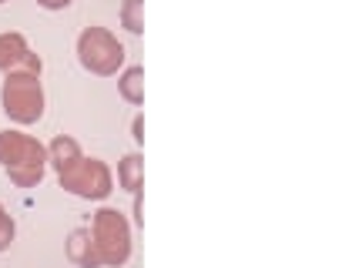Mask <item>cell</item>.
I'll return each mask as SVG.
<instances>
[{"mask_svg": "<svg viewBox=\"0 0 359 268\" xmlns=\"http://www.w3.org/2000/svg\"><path fill=\"white\" fill-rule=\"evenodd\" d=\"M37 3H41L44 10H67L74 0H37Z\"/></svg>", "mask_w": 359, "mask_h": 268, "instance_id": "cell-13", "label": "cell"}, {"mask_svg": "<svg viewBox=\"0 0 359 268\" xmlns=\"http://www.w3.org/2000/svg\"><path fill=\"white\" fill-rule=\"evenodd\" d=\"M131 131H135V141H144V121L141 118H135V125H131Z\"/></svg>", "mask_w": 359, "mask_h": 268, "instance_id": "cell-14", "label": "cell"}, {"mask_svg": "<svg viewBox=\"0 0 359 268\" xmlns=\"http://www.w3.org/2000/svg\"><path fill=\"white\" fill-rule=\"evenodd\" d=\"M81 155H84V151H81V144L74 141L71 134H57L54 141L47 144V164H54V171L71 168V164H74Z\"/></svg>", "mask_w": 359, "mask_h": 268, "instance_id": "cell-8", "label": "cell"}, {"mask_svg": "<svg viewBox=\"0 0 359 268\" xmlns=\"http://www.w3.org/2000/svg\"><path fill=\"white\" fill-rule=\"evenodd\" d=\"M0 3H4V0H0Z\"/></svg>", "mask_w": 359, "mask_h": 268, "instance_id": "cell-15", "label": "cell"}, {"mask_svg": "<svg viewBox=\"0 0 359 268\" xmlns=\"http://www.w3.org/2000/svg\"><path fill=\"white\" fill-rule=\"evenodd\" d=\"M0 108L14 125H37L44 118V84L41 74L7 71L0 87Z\"/></svg>", "mask_w": 359, "mask_h": 268, "instance_id": "cell-2", "label": "cell"}, {"mask_svg": "<svg viewBox=\"0 0 359 268\" xmlns=\"http://www.w3.org/2000/svg\"><path fill=\"white\" fill-rule=\"evenodd\" d=\"M57 181H61L64 191L78 195V198H88V202H104L111 191H114V174L101 158H88L81 155L71 168L57 171Z\"/></svg>", "mask_w": 359, "mask_h": 268, "instance_id": "cell-5", "label": "cell"}, {"mask_svg": "<svg viewBox=\"0 0 359 268\" xmlns=\"http://www.w3.org/2000/svg\"><path fill=\"white\" fill-rule=\"evenodd\" d=\"M118 185L125 191H141V185H144V158H141L138 151H131V155H125V158L118 161Z\"/></svg>", "mask_w": 359, "mask_h": 268, "instance_id": "cell-9", "label": "cell"}, {"mask_svg": "<svg viewBox=\"0 0 359 268\" xmlns=\"http://www.w3.org/2000/svg\"><path fill=\"white\" fill-rule=\"evenodd\" d=\"M78 61L97 78H114L125 64V44L108 27H84L78 37Z\"/></svg>", "mask_w": 359, "mask_h": 268, "instance_id": "cell-4", "label": "cell"}, {"mask_svg": "<svg viewBox=\"0 0 359 268\" xmlns=\"http://www.w3.org/2000/svg\"><path fill=\"white\" fill-rule=\"evenodd\" d=\"M14 235H17L14 218L7 215V208L0 205V252H7V248L14 245Z\"/></svg>", "mask_w": 359, "mask_h": 268, "instance_id": "cell-12", "label": "cell"}, {"mask_svg": "<svg viewBox=\"0 0 359 268\" xmlns=\"http://www.w3.org/2000/svg\"><path fill=\"white\" fill-rule=\"evenodd\" d=\"M91 235L97 245L101 265L121 268L131 258V225L118 208H101L91 221Z\"/></svg>", "mask_w": 359, "mask_h": 268, "instance_id": "cell-3", "label": "cell"}, {"mask_svg": "<svg viewBox=\"0 0 359 268\" xmlns=\"http://www.w3.org/2000/svg\"><path fill=\"white\" fill-rule=\"evenodd\" d=\"M118 94L125 97L128 104H144V71L141 67H128L118 74Z\"/></svg>", "mask_w": 359, "mask_h": 268, "instance_id": "cell-10", "label": "cell"}, {"mask_svg": "<svg viewBox=\"0 0 359 268\" xmlns=\"http://www.w3.org/2000/svg\"><path fill=\"white\" fill-rule=\"evenodd\" d=\"M141 10H144V0H125V7H121V24H125L131 34L144 31V17H141Z\"/></svg>", "mask_w": 359, "mask_h": 268, "instance_id": "cell-11", "label": "cell"}, {"mask_svg": "<svg viewBox=\"0 0 359 268\" xmlns=\"http://www.w3.org/2000/svg\"><path fill=\"white\" fill-rule=\"evenodd\" d=\"M67 258L78 268H101L91 228H74V232H71V238H67Z\"/></svg>", "mask_w": 359, "mask_h": 268, "instance_id": "cell-7", "label": "cell"}, {"mask_svg": "<svg viewBox=\"0 0 359 268\" xmlns=\"http://www.w3.org/2000/svg\"><path fill=\"white\" fill-rule=\"evenodd\" d=\"M0 164L17 188H37L47 168V148L31 134L0 131Z\"/></svg>", "mask_w": 359, "mask_h": 268, "instance_id": "cell-1", "label": "cell"}, {"mask_svg": "<svg viewBox=\"0 0 359 268\" xmlns=\"http://www.w3.org/2000/svg\"><path fill=\"white\" fill-rule=\"evenodd\" d=\"M0 71H4V74H7V71H31V74H41L44 64L27 48L24 34L7 31V34H0Z\"/></svg>", "mask_w": 359, "mask_h": 268, "instance_id": "cell-6", "label": "cell"}]
</instances>
